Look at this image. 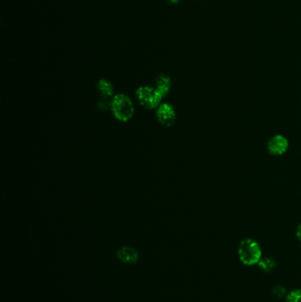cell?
Masks as SVG:
<instances>
[{
    "instance_id": "12",
    "label": "cell",
    "mask_w": 301,
    "mask_h": 302,
    "mask_svg": "<svg viewBox=\"0 0 301 302\" xmlns=\"http://www.w3.org/2000/svg\"><path fill=\"white\" fill-rule=\"evenodd\" d=\"M180 1H181V0H169L170 3L173 5L179 4Z\"/></svg>"
},
{
    "instance_id": "8",
    "label": "cell",
    "mask_w": 301,
    "mask_h": 302,
    "mask_svg": "<svg viewBox=\"0 0 301 302\" xmlns=\"http://www.w3.org/2000/svg\"><path fill=\"white\" fill-rule=\"evenodd\" d=\"M172 87V79L171 77L162 73L156 80V90L159 93L163 98H165L168 95Z\"/></svg>"
},
{
    "instance_id": "6",
    "label": "cell",
    "mask_w": 301,
    "mask_h": 302,
    "mask_svg": "<svg viewBox=\"0 0 301 302\" xmlns=\"http://www.w3.org/2000/svg\"><path fill=\"white\" fill-rule=\"evenodd\" d=\"M96 87L102 96V99L98 104V108L100 110H106L108 107H110L111 99L113 98V85L109 80L101 79L96 84Z\"/></svg>"
},
{
    "instance_id": "10",
    "label": "cell",
    "mask_w": 301,
    "mask_h": 302,
    "mask_svg": "<svg viewBox=\"0 0 301 302\" xmlns=\"http://www.w3.org/2000/svg\"><path fill=\"white\" fill-rule=\"evenodd\" d=\"M286 302H301L300 289H295L290 291L287 294Z\"/></svg>"
},
{
    "instance_id": "4",
    "label": "cell",
    "mask_w": 301,
    "mask_h": 302,
    "mask_svg": "<svg viewBox=\"0 0 301 302\" xmlns=\"http://www.w3.org/2000/svg\"><path fill=\"white\" fill-rule=\"evenodd\" d=\"M289 146L290 143L285 136L275 135L267 142V150L272 156L280 157L286 153L289 149Z\"/></svg>"
},
{
    "instance_id": "9",
    "label": "cell",
    "mask_w": 301,
    "mask_h": 302,
    "mask_svg": "<svg viewBox=\"0 0 301 302\" xmlns=\"http://www.w3.org/2000/svg\"><path fill=\"white\" fill-rule=\"evenodd\" d=\"M258 266L265 272H269L275 268V262L274 261V259L269 258V257L261 258V261L258 262Z\"/></svg>"
},
{
    "instance_id": "11",
    "label": "cell",
    "mask_w": 301,
    "mask_h": 302,
    "mask_svg": "<svg viewBox=\"0 0 301 302\" xmlns=\"http://www.w3.org/2000/svg\"><path fill=\"white\" fill-rule=\"evenodd\" d=\"M296 237H297V240L301 241V224L297 226V230H296Z\"/></svg>"
},
{
    "instance_id": "7",
    "label": "cell",
    "mask_w": 301,
    "mask_h": 302,
    "mask_svg": "<svg viewBox=\"0 0 301 302\" xmlns=\"http://www.w3.org/2000/svg\"><path fill=\"white\" fill-rule=\"evenodd\" d=\"M117 257L120 262L126 264H133L138 262L139 254L134 248L123 247L117 251Z\"/></svg>"
},
{
    "instance_id": "1",
    "label": "cell",
    "mask_w": 301,
    "mask_h": 302,
    "mask_svg": "<svg viewBox=\"0 0 301 302\" xmlns=\"http://www.w3.org/2000/svg\"><path fill=\"white\" fill-rule=\"evenodd\" d=\"M238 255L239 260L245 265H255L261 261L262 255L261 246L256 240L247 238L240 242L238 248Z\"/></svg>"
},
{
    "instance_id": "5",
    "label": "cell",
    "mask_w": 301,
    "mask_h": 302,
    "mask_svg": "<svg viewBox=\"0 0 301 302\" xmlns=\"http://www.w3.org/2000/svg\"><path fill=\"white\" fill-rule=\"evenodd\" d=\"M156 116L158 118L159 123L166 128L173 127L176 120V113L174 107L167 103L161 104L158 106L156 112Z\"/></svg>"
},
{
    "instance_id": "2",
    "label": "cell",
    "mask_w": 301,
    "mask_h": 302,
    "mask_svg": "<svg viewBox=\"0 0 301 302\" xmlns=\"http://www.w3.org/2000/svg\"><path fill=\"white\" fill-rule=\"evenodd\" d=\"M113 116L122 122H127L132 119L134 107L131 98L125 94H117L111 99L110 106Z\"/></svg>"
},
{
    "instance_id": "3",
    "label": "cell",
    "mask_w": 301,
    "mask_h": 302,
    "mask_svg": "<svg viewBox=\"0 0 301 302\" xmlns=\"http://www.w3.org/2000/svg\"><path fill=\"white\" fill-rule=\"evenodd\" d=\"M136 97L140 106L145 109L152 110L158 108L161 105L163 97L159 95L154 87L142 86L136 90Z\"/></svg>"
}]
</instances>
